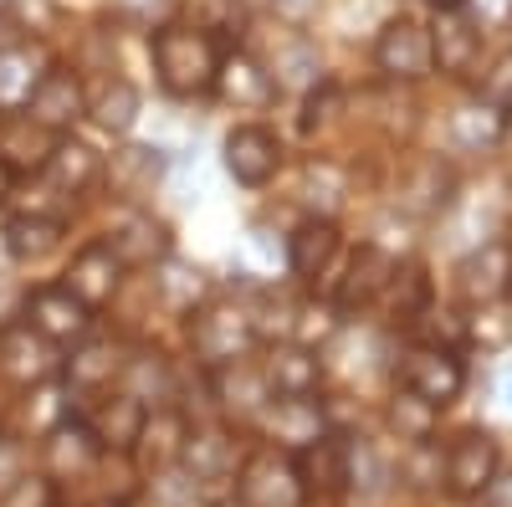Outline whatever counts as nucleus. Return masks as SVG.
<instances>
[{"label": "nucleus", "mask_w": 512, "mask_h": 507, "mask_svg": "<svg viewBox=\"0 0 512 507\" xmlns=\"http://www.w3.org/2000/svg\"><path fill=\"white\" fill-rule=\"evenodd\" d=\"M149 57H154L159 88L180 103H195V98L216 93L226 41L195 21H159V26H149Z\"/></svg>", "instance_id": "1"}, {"label": "nucleus", "mask_w": 512, "mask_h": 507, "mask_svg": "<svg viewBox=\"0 0 512 507\" xmlns=\"http://www.w3.org/2000/svg\"><path fill=\"white\" fill-rule=\"evenodd\" d=\"M256 349V328H251V308L236 298H205L190 313V354L205 374L231 369Z\"/></svg>", "instance_id": "2"}, {"label": "nucleus", "mask_w": 512, "mask_h": 507, "mask_svg": "<svg viewBox=\"0 0 512 507\" xmlns=\"http://www.w3.org/2000/svg\"><path fill=\"white\" fill-rule=\"evenodd\" d=\"M123 272H149L164 257H175V231L169 221H159L149 205H118V216L108 221V231L98 236Z\"/></svg>", "instance_id": "3"}, {"label": "nucleus", "mask_w": 512, "mask_h": 507, "mask_svg": "<svg viewBox=\"0 0 512 507\" xmlns=\"http://www.w3.org/2000/svg\"><path fill=\"white\" fill-rule=\"evenodd\" d=\"M231 492H236L241 507H308L303 477H297V461L287 451H277V446L246 451Z\"/></svg>", "instance_id": "4"}, {"label": "nucleus", "mask_w": 512, "mask_h": 507, "mask_svg": "<svg viewBox=\"0 0 512 507\" xmlns=\"http://www.w3.org/2000/svg\"><path fill=\"white\" fill-rule=\"evenodd\" d=\"M395 272H400L395 251H384L379 241H359V246L349 251V262H344V277H338L333 292H323V298L338 308V318L349 323L354 313L379 308V298H384V287L395 282Z\"/></svg>", "instance_id": "5"}, {"label": "nucleus", "mask_w": 512, "mask_h": 507, "mask_svg": "<svg viewBox=\"0 0 512 507\" xmlns=\"http://www.w3.org/2000/svg\"><path fill=\"white\" fill-rule=\"evenodd\" d=\"M497 472H502V441L492 431H482V426H466L446 446V482H441V492L451 502H482V492L492 487Z\"/></svg>", "instance_id": "6"}, {"label": "nucleus", "mask_w": 512, "mask_h": 507, "mask_svg": "<svg viewBox=\"0 0 512 507\" xmlns=\"http://www.w3.org/2000/svg\"><path fill=\"white\" fill-rule=\"evenodd\" d=\"M400 390L420 395L425 405H436V410H451L466 395V359L456 349L410 344L400 354Z\"/></svg>", "instance_id": "7"}, {"label": "nucleus", "mask_w": 512, "mask_h": 507, "mask_svg": "<svg viewBox=\"0 0 512 507\" xmlns=\"http://www.w3.org/2000/svg\"><path fill=\"white\" fill-rule=\"evenodd\" d=\"M221 164L241 190H267L282 175L287 149H282L277 129H267V123H236L221 139Z\"/></svg>", "instance_id": "8"}, {"label": "nucleus", "mask_w": 512, "mask_h": 507, "mask_svg": "<svg viewBox=\"0 0 512 507\" xmlns=\"http://www.w3.org/2000/svg\"><path fill=\"white\" fill-rule=\"evenodd\" d=\"M21 113L31 118V123H41L47 134H72L82 118H88V82H82L67 62H52L47 72H41V82L26 93V103H21Z\"/></svg>", "instance_id": "9"}, {"label": "nucleus", "mask_w": 512, "mask_h": 507, "mask_svg": "<svg viewBox=\"0 0 512 507\" xmlns=\"http://www.w3.org/2000/svg\"><path fill=\"white\" fill-rule=\"evenodd\" d=\"M374 67L410 88V82H425L436 67H431V26L415 21V16H390L379 31H374Z\"/></svg>", "instance_id": "10"}, {"label": "nucleus", "mask_w": 512, "mask_h": 507, "mask_svg": "<svg viewBox=\"0 0 512 507\" xmlns=\"http://www.w3.org/2000/svg\"><path fill=\"white\" fill-rule=\"evenodd\" d=\"M21 323L36 328L52 349H72V344H82V338L93 333V313L82 308L62 282H41V287H31V292H26V303H21Z\"/></svg>", "instance_id": "11"}, {"label": "nucleus", "mask_w": 512, "mask_h": 507, "mask_svg": "<svg viewBox=\"0 0 512 507\" xmlns=\"http://www.w3.org/2000/svg\"><path fill=\"white\" fill-rule=\"evenodd\" d=\"M36 456H41V482H52V487H67V482H82L93 467H98V441H93V431L82 426V415H62L57 426H47L41 431V446H36Z\"/></svg>", "instance_id": "12"}, {"label": "nucleus", "mask_w": 512, "mask_h": 507, "mask_svg": "<svg viewBox=\"0 0 512 507\" xmlns=\"http://www.w3.org/2000/svg\"><path fill=\"white\" fill-rule=\"evenodd\" d=\"M62 374V349H52L36 328H26L21 318L0 323V379H11L21 390H41Z\"/></svg>", "instance_id": "13"}, {"label": "nucleus", "mask_w": 512, "mask_h": 507, "mask_svg": "<svg viewBox=\"0 0 512 507\" xmlns=\"http://www.w3.org/2000/svg\"><path fill=\"white\" fill-rule=\"evenodd\" d=\"M482 52H487V31L477 21V11H446L431 21V67L451 82H466L477 77L482 67Z\"/></svg>", "instance_id": "14"}, {"label": "nucleus", "mask_w": 512, "mask_h": 507, "mask_svg": "<svg viewBox=\"0 0 512 507\" xmlns=\"http://www.w3.org/2000/svg\"><path fill=\"white\" fill-rule=\"evenodd\" d=\"M282 257H287V272L297 287H318V277H328L338 267V257H344V231H338L333 216H303L292 226Z\"/></svg>", "instance_id": "15"}, {"label": "nucleus", "mask_w": 512, "mask_h": 507, "mask_svg": "<svg viewBox=\"0 0 512 507\" xmlns=\"http://www.w3.org/2000/svg\"><path fill=\"white\" fill-rule=\"evenodd\" d=\"M241 461H246V451H241L236 431H226V426H190V441L180 451V472L195 477L205 492H216V482H236Z\"/></svg>", "instance_id": "16"}, {"label": "nucleus", "mask_w": 512, "mask_h": 507, "mask_svg": "<svg viewBox=\"0 0 512 507\" xmlns=\"http://www.w3.org/2000/svg\"><path fill=\"white\" fill-rule=\"evenodd\" d=\"M123 277H128V272L118 267L113 251H108L103 241H88V246L72 251V262H67V272H62V287L98 318V313L118 298V292H123Z\"/></svg>", "instance_id": "17"}, {"label": "nucleus", "mask_w": 512, "mask_h": 507, "mask_svg": "<svg viewBox=\"0 0 512 507\" xmlns=\"http://www.w3.org/2000/svg\"><path fill=\"white\" fill-rule=\"evenodd\" d=\"M456 292L477 308H492L502 298H512V241L492 236L482 246H472L456 267Z\"/></svg>", "instance_id": "18"}, {"label": "nucleus", "mask_w": 512, "mask_h": 507, "mask_svg": "<svg viewBox=\"0 0 512 507\" xmlns=\"http://www.w3.org/2000/svg\"><path fill=\"white\" fill-rule=\"evenodd\" d=\"M118 369H123V344L98 338V333H88L82 344H72L62 354V379L77 400H98V395L118 390Z\"/></svg>", "instance_id": "19"}, {"label": "nucleus", "mask_w": 512, "mask_h": 507, "mask_svg": "<svg viewBox=\"0 0 512 507\" xmlns=\"http://www.w3.org/2000/svg\"><path fill=\"white\" fill-rule=\"evenodd\" d=\"M251 426L262 431L267 446H277L287 456H297L303 446H313L323 431H333L328 415H323V400H267V410L256 415Z\"/></svg>", "instance_id": "20"}, {"label": "nucleus", "mask_w": 512, "mask_h": 507, "mask_svg": "<svg viewBox=\"0 0 512 507\" xmlns=\"http://www.w3.org/2000/svg\"><path fill=\"white\" fill-rule=\"evenodd\" d=\"M190 426H195V420H190L185 405H154V410L144 415L139 441H134V461H139L149 477L180 467V451H185V441H190Z\"/></svg>", "instance_id": "21"}, {"label": "nucleus", "mask_w": 512, "mask_h": 507, "mask_svg": "<svg viewBox=\"0 0 512 507\" xmlns=\"http://www.w3.org/2000/svg\"><path fill=\"white\" fill-rule=\"evenodd\" d=\"M256 369H262L272 400H318L323 390V354L303 344H272Z\"/></svg>", "instance_id": "22"}, {"label": "nucleus", "mask_w": 512, "mask_h": 507, "mask_svg": "<svg viewBox=\"0 0 512 507\" xmlns=\"http://www.w3.org/2000/svg\"><path fill=\"white\" fill-rule=\"evenodd\" d=\"M118 390H123L128 400H139L144 410H154V405H175L180 379H175V364H169L164 349H154V344H134V349H123Z\"/></svg>", "instance_id": "23"}, {"label": "nucleus", "mask_w": 512, "mask_h": 507, "mask_svg": "<svg viewBox=\"0 0 512 507\" xmlns=\"http://www.w3.org/2000/svg\"><path fill=\"white\" fill-rule=\"evenodd\" d=\"M36 180L47 185L52 195H62V200H77V195H88V190L103 180V154H98L93 144L62 134V139L52 144L47 164L36 169Z\"/></svg>", "instance_id": "24"}, {"label": "nucleus", "mask_w": 512, "mask_h": 507, "mask_svg": "<svg viewBox=\"0 0 512 507\" xmlns=\"http://www.w3.org/2000/svg\"><path fill=\"white\" fill-rule=\"evenodd\" d=\"M144 405L128 400L123 390H108L98 400H88V410H82V426L93 431L98 451H113V456H134V441L144 431Z\"/></svg>", "instance_id": "25"}, {"label": "nucleus", "mask_w": 512, "mask_h": 507, "mask_svg": "<svg viewBox=\"0 0 512 507\" xmlns=\"http://www.w3.org/2000/svg\"><path fill=\"white\" fill-rule=\"evenodd\" d=\"M451 200H456V169L446 159H436V154L415 159L400 175V185H395V205L405 210V216H420V221L441 216Z\"/></svg>", "instance_id": "26"}, {"label": "nucleus", "mask_w": 512, "mask_h": 507, "mask_svg": "<svg viewBox=\"0 0 512 507\" xmlns=\"http://www.w3.org/2000/svg\"><path fill=\"white\" fill-rule=\"evenodd\" d=\"M262 67H267V77H272V88H277V98L282 93H313L318 82H328V72H323V52L308 41V31H282L277 36V52L272 57H262Z\"/></svg>", "instance_id": "27"}, {"label": "nucleus", "mask_w": 512, "mask_h": 507, "mask_svg": "<svg viewBox=\"0 0 512 507\" xmlns=\"http://www.w3.org/2000/svg\"><path fill=\"white\" fill-rule=\"evenodd\" d=\"M292 461H297V477H303L308 502L349 492V436L344 431H323L313 446H303Z\"/></svg>", "instance_id": "28"}, {"label": "nucleus", "mask_w": 512, "mask_h": 507, "mask_svg": "<svg viewBox=\"0 0 512 507\" xmlns=\"http://www.w3.org/2000/svg\"><path fill=\"white\" fill-rule=\"evenodd\" d=\"M164 164L169 159L154 144H123L113 159H103V180L113 185V195L123 205H144L159 190V180H164Z\"/></svg>", "instance_id": "29"}, {"label": "nucleus", "mask_w": 512, "mask_h": 507, "mask_svg": "<svg viewBox=\"0 0 512 507\" xmlns=\"http://www.w3.org/2000/svg\"><path fill=\"white\" fill-rule=\"evenodd\" d=\"M210 98H221L231 108H272L277 103V88H272V77H267V67H262V57H256V52L226 47L221 72H216V93H210Z\"/></svg>", "instance_id": "30"}, {"label": "nucleus", "mask_w": 512, "mask_h": 507, "mask_svg": "<svg viewBox=\"0 0 512 507\" xmlns=\"http://www.w3.org/2000/svg\"><path fill=\"white\" fill-rule=\"evenodd\" d=\"M52 144H57V134H47L41 123H31L21 108L0 113V164H6L16 180H31L36 169L47 164Z\"/></svg>", "instance_id": "31"}, {"label": "nucleus", "mask_w": 512, "mask_h": 507, "mask_svg": "<svg viewBox=\"0 0 512 507\" xmlns=\"http://www.w3.org/2000/svg\"><path fill=\"white\" fill-rule=\"evenodd\" d=\"M205 385H210V395H216V405H221V415H226V420H256V415L267 410V400H272L262 369L246 364V359H241V364H231V369L205 374Z\"/></svg>", "instance_id": "32"}, {"label": "nucleus", "mask_w": 512, "mask_h": 507, "mask_svg": "<svg viewBox=\"0 0 512 507\" xmlns=\"http://www.w3.org/2000/svg\"><path fill=\"white\" fill-rule=\"evenodd\" d=\"M379 308H384V318H390V328L410 333V328H415L425 313L436 308V287H431V272H425L420 262H400L395 282L384 287Z\"/></svg>", "instance_id": "33"}, {"label": "nucleus", "mask_w": 512, "mask_h": 507, "mask_svg": "<svg viewBox=\"0 0 512 507\" xmlns=\"http://www.w3.org/2000/svg\"><path fill=\"white\" fill-rule=\"evenodd\" d=\"M139 108H144V98H139V88L128 77H98L93 88H88V118L98 123L103 134H113V139H123V134H134V123H139Z\"/></svg>", "instance_id": "34"}, {"label": "nucleus", "mask_w": 512, "mask_h": 507, "mask_svg": "<svg viewBox=\"0 0 512 507\" xmlns=\"http://www.w3.org/2000/svg\"><path fill=\"white\" fill-rule=\"evenodd\" d=\"M149 287H154V298H159V308H169V313H195L205 298H210V282H205V272L195 267V262H180V257H164L159 267H149Z\"/></svg>", "instance_id": "35"}, {"label": "nucleus", "mask_w": 512, "mask_h": 507, "mask_svg": "<svg viewBox=\"0 0 512 507\" xmlns=\"http://www.w3.org/2000/svg\"><path fill=\"white\" fill-rule=\"evenodd\" d=\"M67 241V221H52V216H11L0 226V246H6L11 262H47L52 251Z\"/></svg>", "instance_id": "36"}, {"label": "nucleus", "mask_w": 512, "mask_h": 507, "mask_svg": "<svg viewBox=\"0 0 512 507\" xmlns=\"http://www.w3.org/2000/svg\"><path fill=\"white\" fill-rule=\"evenodd\" d=\"M384 426H390V436H395L400 446H420V441H436V431H441V410L395 385L390 405H384Z\"/></svg>", "instance_id": "37"}, {"label": "nucleus", "mask_w": 512, "mask_h": 507, "mask_svg": "<svg viewBox=\"0 0 512 507\" xmlns=\"http://www.w3.org/2000/svg\"><path fill=\"white\" fill-rule=\"evenodd\" d=\"M502 134H507V118H502L492 103H482V98L461 103V108L451 113V139H456L466 154H487V149H497Z\"/></svg>", "instance_id": "38"}, {"label": "nucleus", "mask_w": 512, "mask_h": 507, "mask_svg": "<svg viewBox=\"0 0 512 507\" xmlns=\"http://www.w3.org/2000/svg\"><path fill=\"white\" fill-rule=\"evenodd\" d=\"M395 482H405L410 492H441V482H446V451H441V441L400 446V456H395Z\"/></svg>", "instance_id": "39"}, {"label": "nucleus", "mask_w": 512, "mask_h": 507, "mask_svg": "<svg viewBox=\"0 0 512 507\" xmlns=\"http://www.w3.org/2000/svg\"><path fill=\"white\" fill-rule=\"evenodd\" d=\"M47 67H36V47H21L11 57H0V108H21L26 93L41 82V72H47Z\"/></svg>", "instance_id": "40"}, {"label": "nucleus", "mask_w": 512, "mask_h": 507, "mask_svg": "<svg viewBox=\"0 0 512 507\" xmlns=\"http://www.w3.org/2000/svg\"><path fill=\"white\" fill-rule=\"evenodd\" d=\"M26 482H31V451L21 446V436L0 431V507H6Z\"/></svg>", "instance_id": "41"}, {"label": "nucleus", "mask_w": 512, "mask_h": 507, "mask_svg": "<svg viewBox=\"0 0 512 507\" xmlns=\"http://www.w3.org/2000/svg\"><path fill=\"white\" fill-rule=\"evenodd\" d=\"M338 113H344V88L328 77V82H318L313 93H303V118L297 123H303V134H323Z\"/></svg>", "instance_id": "42"}, {"label": "nucleus", "mask_w": 512, "mask_h": 507, "mask_svg": "<svg viewBox=\"0 0 512 507\" xmlns=\"http://www.w3.org/2000/svg\"><path fill=\"white\" fill-rule=\"evenodd\" d=\"M477 98H482V103H492L497 113H507V108H512V47L492 62V72L482 77V93H477Z\"/></svg>", "instance_id": "43"}, {"label": "nucleus", "mask_w": 512, "mask_h": 507, "mask_svg": "<svg viewBox=\"0 0 512 507\" xmlns=\"http://www.w3.org/2000/svg\"><path fill=\"white\" fill-rule=\"evenodd\" d=\"M21 47H31V21L11 6H0V57H11Z\"/></svg>", "instance_id": "44"}, {"label": "nucleus", "mask_w": 512, "mask_h": 507, "mask_svg": "<svg viewBox=\"0 0 512 507\" xmlns=\"http://www.w3.org/2000/svg\"><path fill=\"white\" fill-rule=\"evenodd\" d=\"M272 11H277V21H282V26L303 31V26L323 11V0H272Z\"/></svg>", "instance_id": "45"}, {"label": "nucleus", "mask_w": 512, "mask_h": 507, "mask_svg": "<svg viewBox=\"0 0 512 507\" xmlns=\"http://www.w3.org/2000/svg\"><path fill=\"white\" fill-rule=\"evenodd\" d=\"M482 507H512V472H497L492 487L482 492Z\"/></svg>", "instance_id": "46"}, {"label": "nucleus", "mask_w": 512, "mask_h": 507, "mask_svg": "<svg viewBox=\"0 0 512 507\" xmlns=\"http://www.w3.org/2000/svg\"><path fill=\"white\" fill-rule=\"evenodd\" d=\"M16 185H21V180L11 175V169H6V164H0V205H6V200L16 195Z\"/></svg>", "instance_id": "47"}, {"label": "nucleus", "mask_w": 512, "mask_h": 507, "mask_svg": "<svg viewBox=\"0 0 512 507\" xmlns=\"http://www.w3.org/2000/svg\"><path fill=\"white\" fill-rule=\"evenodd\" d=\"M88 507H128V502H123V497H93Z\"/></svg>", "instance_id": "48"}, {"label": "nucleus", "mask_w": 512, "mask_h": 507, "mask_svg": "<svg viewBox=\"0 0 512 507\" xmlns=\"http://www.w3.org/2000/svg\"><path fill=\"white\" fill-rule=\"evenodd\" d=\"M0 6H11V11H16V0H0Z\"/></svg>", "instance_id": "49"}, {"label": "nucleus", "mask_w": 512, "mask_h": 507, "mask_svg": "<svg viewBox=\"0 0 512 507\" xmlns=\"http://www.w3.org/2000/svg\"><path fill=\"white\" fill-rule=\"evenodd\" d=\"M52 507H57V502H52Z\"/></svg>", "instance_id": "50"}]
</instances>
